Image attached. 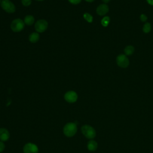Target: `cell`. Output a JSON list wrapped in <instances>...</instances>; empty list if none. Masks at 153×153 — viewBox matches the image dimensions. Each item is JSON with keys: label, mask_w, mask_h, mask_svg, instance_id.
<instances>
[{"label": "cell", "mask_w": 153, "mask_h": 153, "mask_svg": "<svg viewBox=\"0 0 153 153\" xmlns=\"http://www.w3.org/2000/svg\"><path fill=\"white\" fill-rule=\"evenodd\" d=\"M78 130L77 124L74 122H69L66 123L63 128V134L69 137H72L75 135Z\"/></svg>", "instance_id": "cell-1"}, {"label": "cell", "mask_w": 153, "mask_h": 153, "mask_svg": "<svg viewBox=\"0 0 153 153\" xmlns=\"http://www.w3.org/2000/svg\"><path fill=\"white\" fill-rule=\"evenodd\" d=\"M82 134L88 139H93L96 137V132L95 129L88 124H85L81 128Z\"/></svg>", "instance_id": "cell-2"}, {"label": "cell", "mask_w": 153, "mask_h": 153, "mask_svg": "<svg viewBox=\"0 0 153 153\" xmlns=\"http://www.w3.org/2000/svg\"><path fill=\"white\" fill-rule=\"evenodd\" d=\"M10 26L13 31L15 32H19L23 29L25 27V23L22 20L20 19H16L13 20Z\"/></svg>", "instance_id": "cell-3"}, {"label": "cell", "mask_w": 153, "mask_h": 153, "mask_svg": "<svg viewBox=\"0 0 153 153\" xmlns=\"http://www.w3.org/2000/svg\"><path fill=\"white\" fill-rule=\"evenodd\" d=\"M1 4L2 9L7 13H13L16 11L15 5L10 0H2Z\"/></svg>", "instance_id": "cell-4"}, {"label": "cell", "mask_w": 153, "mask_h": 153, "mask_svg": "<svg viewBox=\"0 0 153 153\" xmlns=\"http://www.w3.org/2000/svg\"><path fill=\"white\" fill-rule=\"evenodd\" d=\"M23 151L24 153H38L39 149L36 144L32 142H28L24 145Z\"/></svg>", "instance_id": "cell-5"}, {"label": "cell", "mask_w": 153, "mask_h": 153, "mask_svg": "<svg viewBox=\"0 0 153 153\" xmlns=\"http://www.w3.org/2000/svg\"><path fill=\"white\" fill-rule=\"evenodd\" d=\"M116 62L118 66L123 68H127L129 65V60L127 57L126 56V55L123 54H120L117 57Z\"/></svg>", "instance_id": "cell-6"}, {"label": "cell", "mask_w": 153, "mask_h": 153, "mask_svg": "<svg viewBox=\"0 0 153 153\" xmlns=\"http://www.w3.org/2000/svg\"><path fill=\"white\" fill-rule=\"evenodd\" d=\"M65 100L68 103H74L78 99V94L77 93L72 90L67 91L64 95Z\"/></svg>", "instance_id": "cell-7"}, {"label": "cell", "mask_w": 153, "mask_h": 153, "mask_svg": "<svg viewBox=\"0 0 153 153\" xmlns=\"http://www.w3.org/2000/svg\"><path fill=\"white\" fill-rule=\"evenodd\" d=\"M48 27V23L45 20H38L35 25V30L38 32H44Z\"/></svg>", "instance_id": "cell-8"}, {"label": "cell", "mask_w": 153, "mask_h": 153, "mask_svg": "<svg viewBox=\"0 0 153 153\" xmlns=\"http://www.w3.org/2000/svg\"><path fill=\"white\" fill-rule=\"evenodd\" d=\"M10 137L8 130L5 128H0V140L2 142L7 141Z\"/></svg>", "instance_id": "cell-9"}, {"label": "cell", "mask_w": 153, "mask_h": 153, "mask_svg": "<svg viewBox=\"0 0 153 153\" xmlns=\"http://www.w3.org/2000/svg\"><path fill=\"white\" fill-rule=\"evenodd\" d=\"M108 11H109L108 6L105 4L100 5L99 6L97 7V8L96 9L97 13L100 16L105 15L108 12Z\"/></svg>", "instance_id": "cell-10"}, {"label": "cell", "mask_w": 153, "mask_h": 153, "mask_svg": "<svg viewBox=\"0 0 153 153\" xmlns=\"http://www.w3.org/2000/svg\"><path fill=\"white\" fill-rule=\"evenodd\" d=\"M98 147V145L96 141L93 140V139H90L87 144V148L88 149V150H89L90 151H94L97 149Z\"/></svg>", "instance_id": "cell-11"}, {"label": "cell", "mask_w": 153, "mask_h": 153, "mask_svg": "<svg viewBox=\"0 0 153 153\" xmlns=\"http://www.w3.org/2000/svg\"><path fill=\"white\" fill-rule=\"evenodd\" d=\"M39 39V35L38 33L36 32H33L32 34H30L29 36V39L30 41V42H32V43H35L37 41H38Z\"/></svg>", "instance_id": "cell-12"}, {"label": "cell", "mask_w": 153, "mask_h": 153, "mask_svg": "<svg viewBox=\"0 0 153 153\" xmlns=\"http://www.w3.org/2000/svg\"><path fill=\"white\" fill-rule=\"evenodd\" d=\"M35 21L34 17L31 15L26 16L24 19V23L27 25H32Z\"/></svg>", "instance_id": "cell-13"}, {"label": "cell", "mask_w": 153, "mask_h": 153, "mask_svg": "<svg viewBox=\"0 0 153 153\" xmlns=\"http://www.w3.org/2000/svg\"><path fill=\"white\" fill-rule=\"evenodd\" d=\"M124 53L127 56L131 55L134 51V48L132 45H127L124 48Z\"/></svg>", "instance_id": "cell-14"}, {"label": "cell", "mask_w": 153, "mask_h": 153, "mask_svg": "<svg viewBox=\"0 0 153 153\" xmlns=\"http://www.w3.org/2000/svg\"><path fill=\"white\" fill-rule=\"evenodd\" d=\"M109 22H110V18L108 17V16H105L104 17L102 20H101V24L104 27H106L109 23Z\"/></svg>", "instance_id": "cell-15"}, {"label": "cell", "mask_w": 153, "mask_h": 153, "mask_svg": "<svg viewBox=\"0 0 153 153\" xmlns=\"http://www.w3.org/2000/svg\"><path fill=\"white\" fill-rule=\"evenodd\" d=\"M143 31L145 33H148L151 31V26L149 23H146L143 26Z\"/></svg>", "instance_id": "cell-16"}, {"label": "cell", "mask_w": 153, "mask_h": 153, "mask_svg": "<svg viewBox=\"0 0 153 153\" xmlns=\"http://www.w3.org/2000/svg\"><path fill=\"white\" fill-rule=\"evenodd\" d=\"M84 18L89 23H91L93 21V17L88 13H85L84 15Z\"/></svg>", "instance_id": "cell-17"}, {"label": "cell", "mask_w": 153, "mask_h": 153, "mask_svg": "<svg viewBox=\"0 0 153 153\" xmlns=\"http://www.w3.org/2000/svg\"><path fill=\"white\" fill-rule=\"evenodd\" d=\"M31 0H22V3L24 6H29L31 4Z\"/></svg>", "instance_id": "cell-18"}, {"label": "cell", "mask_w": 153, "mask_h": 153, "mask_svg": "<svg viewBox=\"0 0 153 153\" xmlns=\"http://www.w3.org/2000/svg\"><path fill=\"white\" fill-rule=\"evenodd\" d=\"M5 145L4 142L0 140V153L3 152L4 150L5 149Z\"/></svg>", "instance_id": "cell-19"}, {"label": "cell", "mask_w": 153, "mask_h": 153, "mask_svg": "<svg viewBox=\"0 0 153 153\" xmlns=\"http://www.w3.org/2000/svg\"><path fill=\"white\" fill-rule=\"evenodd\" d=\"M140 19L142 22H146L147 20V17L145 14H141L140 16Z\"/></svg>", "instance_id": "cell-20"}, {"label": "cell", "mask_w": 153, "mask_h": 153, "mask_svg": "<svg viewBox=\"0 0 153 153\" xmlns=\"http://www.w3.org/2000/svg\"><path fill=\"white\" fill-rule=\"evenodd\" d=\"M69 1V2H71L72 4H79L81 0H68Z\"/></svg>", "instance_id": "cell-21"}, {"label": "cell", "mask_w": 153, "mask_h": 153, "mask_svg": "<svg viewBox=\"0 0 153 153\" xmlns=\"http://www.w3.org/2000/svg\"><path fill=\"white\" fill-rule=\"evenodd\" d=\"M146 1L149 5H153V0H146Z\"/></svg>", "instance_id": "cell-22"}, {"label": "cell", "mask_w": 153, "mask_h": 153, "mask_svg": "<svg viewBox=\"0 0 153 153\" xmlns=\"http://www.w3.org/2000/svg\"><path fill=\"white\" fill-rule=\"evenodd\" d=\"M102 1L105 3H108V2H109L110 1V0H102Z\"/></svg>", "instance_id": "cell-23"}, {"label": "cell", "mask_w": 153, "mask_h": 153, "mask_svg": "<svg viewBox=\"0 0 153 153\" xmlns=\"http://www.w3.org/2000/svg\"><path fill=\"white\" fill-rule=\"evenodd\" d=\"M85 1H86L87 2H93V1H94V0H85Z\"/></svg>", "instance_id": "cell-24"}, {"label": "cell", "mask_w": 153, "mask_h": 153, "mask_svg": "<svg viewBox=\"0 0 153 153\" xmlns=\"http://www.w3.org/2000/svg\"><path fill=\"white\" fill-rule=\"evenodd\" d=\"M36 1H44V0H36Z\"/></svg>", "instance_id": "cell-25"}, {"label": "cell", "mask_w": 153, "mask_h": 153, "mask_svg": "<svg viewBox=\"0 0 153 153\" xmlns=\"http://www.w3.org/2000/svg\"><path fill=\"white\" fill-rule=\"evenodd\" d=\"M0 4H1V1L0 0Z\"/></svg>", "instance_id": "cell-26"}]
</instances>
